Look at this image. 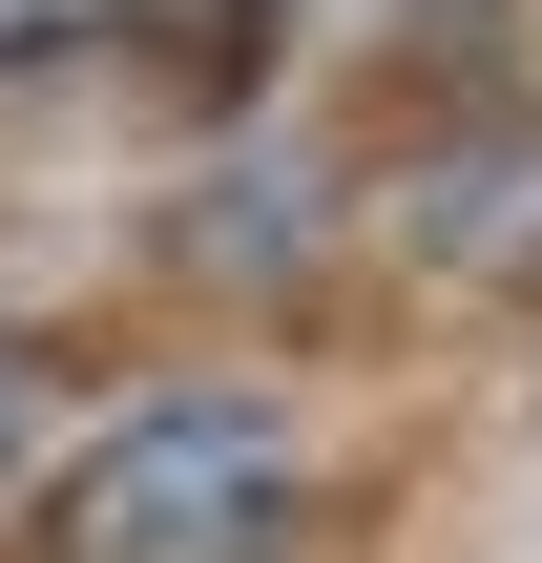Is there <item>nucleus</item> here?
Listing matches in <instances>:
<instances>
[{
	"mask_svg": "<svg viewBox=\"0 0 542 563\" xmlns=\"http://www.w3.org/2000/svg\"><path fill=\"white\" fill-rule=\"evenodd\" d=\"M84 21H125V42H167L188 84H230V63L272 42V0H84Z\"/></svg>",
	"mask_w": 542,
	"mask_h": 563,
	"instance_id": "f03ea898",
	"label": "nucleus"
},
{
	"mask_svg": "<svg viewBox=\"0 0 542 563\" xmlns=\"http://www.w3.org/2000/svg\"><path fill=\"white\" fill-rule=\"evenodd\" d=\"M42 563H292V418L272 397H146L63 460Z\"/></svg>",
	"mask_w": 542,
	"mask_h": 563,
	"instance_id": "f257e3e1",
	"label": "nucleus"
},
{
	"mask_svg": "<svg viewBox=\"0 0 542 563\" xmlns=\"http://www.w3.org/2000/svg\"><path fill=\"white\" fill-rule=\"evenodd\" d=\"M42 21H84V0H0V63H21V42H42Z\"/></svg>",
	"mask_w": 542,
	"mask_h": 563,
	"instance_id": "7ed1b4c3",
	"label": "nucleus"
}]
</instances>
